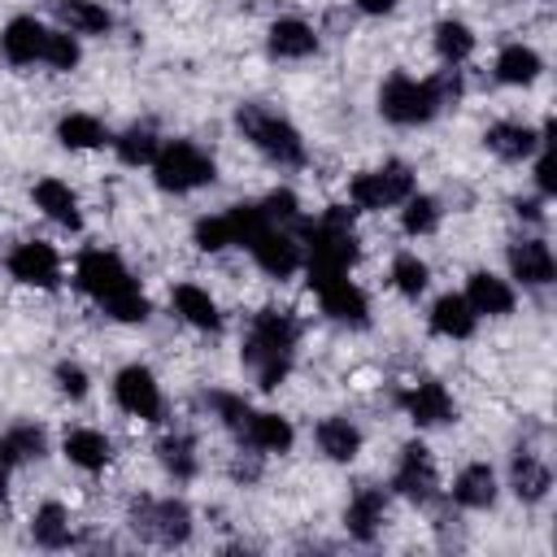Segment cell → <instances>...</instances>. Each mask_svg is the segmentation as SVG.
<instances>
[{
	"label": "cell",
	"instance_id": "14",
	"mask_svg": "<svg viewBox=\"0 0 557 557\" xmlns=\"http://www.w3.org/2000/svg\"><path fill=\"white\" fill-rule=\"evenodd\" d=\"M44 44H48V30L35 22V17H13L0 35V48L13 65H30V61H44Z\"/></svg>",
	"mask_w": 557,
	"mask_h": 557
},
{
	"label": "cell",
	"instance_id": "13",
	"mask_svg": "<svg viewBox=\"0 0 557 557\" xmlns=\"http://www.w3.org/2000/svg\"><path fill=\"white\" fill-rule=\"evenodd\" d=\"M9 270L17 283H30V287H57L61 278V261L48 244H17L9 257Z\"/></svg>",
	"mask_w": 557,
	"mask_h": 557
},
{
	"label": "cell",
	"instance_id": "31",
	"mask_svg": "<svg viewBox=\"0 0 557 557\" xmlns=\"http://www.w3.org/2000/svg\"><path fill=\"white\" fill-rule=\"evenodd\" d=\"M30 457H44V431L39 426H17L0 440V461L4 466H17V461H30Z\"/></svg>",
	"mask_w": 557,
	"mask_h": 557
},
{
	"label": "cell",
	"instance_id": "46",
	"mask_svg": "<svg viewBox=\"0 0 557 557\" xmlns=\"http://www.w3.org/2000/svg\"><path fill=\"white\" fill-rule=\"evenodd\" d=\"M0 496H4V461H0Z\"/></svg>",
	"mask_w": 557,
	"mask_h": 557
},
{
	"label": "cell",
	"instance_id": "37",
	"mask_svg": "<svg viewBox=\"0 0 557 557\" xmlns=\"http://www.w3.org/2000/svg\"><path fill=\"white\" fill-rule=\"evenodd\" d=\"M161 466L165 470H174L178 479H191V470H196V457H191V440L187 435H170V440H161Z\"/></svg>",
	"mask_w": 557,
	"mask_h": 557
},
{
	"label": "cell",
	"instance_id": "8",
	"mask_svg": "<svg viewBox=\"0 0 557 557\" xmlns=\"http://www.w3.org/2000/svg\"><path fill=\"white\" fill-rule=\"evenodd\" d=\"M409 191H413V174L400 161H392L383 170H370V174H357L352 187H348L357 209H387V205H400Z\"/></svg>",
	"mask_w": 557,
	"mask_h": 557
},
{
	"label": "cell",
	"instance_id": "4",
	"mask_svg": "<svg viewBox=\"0 0 557 557\" xmlns=\"http://www.w3.org/2000/svg\"><path fill=\"white\" fill-rule=\"evenodd\" d=\"M235 122H239V131H244L270 161H278V165H300V161H305V144H300L296 126L283 122L278 113H270V109H261V104H239Z\"/></svg>",
	"mask_w": 557,
	"mask_h": 557
},
{
	"label": "cell",
	"instance_id": "11",
	"mask_svg": "<svg viewBox=\"0 0 557 557\" xmlns=\"http://www.w3.org/2000/svg\"><path fill=\"white\" fill-rule=\"evenodd\" d=\"M318 296H322V309L335 318V322H352V326H366V296L357 283H348V274H326L313 283Z\"/></svg>",
	"mask_w": 557,
	"mask_h": 557
},
{
	"label": "cell",
	"instance_id": "21",
	"mask_svg": "<svg viewBox=\"0 0 557 557\" xmlns=\"http://www.w3.org/2000/svg\"><path fill=\"white\" fill-rule=\"evenodd\" d=\"M35 205L52 218V222H61V226H78L83 218H78V196L61 183V178H39L35 183Z\"/></svg>",
	"mask_w": 557,
	"mask_h": 557
},
{
	"label": "cell",
	"instance_id": "5",
	"mask_svg": "<svg viewBox=\"0 0 557 557\" xmlns=\"http://www.w3.org/2000/svg\"><path fill=\"white\" fill-rule=\"evenodd\" d=\"M152 170H157V183L165 191H191V187L213 183V161L196 144H187V139L161 144L157 157H152Z\"/></svg>",
	"mask_w": 557,
	"mask_h": 557
},
{
	"label": "cell",
	"instance_id": "32",
	"mask_svg": "<svg viewBox=\"0 0 557 557\" xmlns=\"http://www.w3.org/2000/svg\"><path fill=\"white\" fill-rule=\"evenodd\" d=\"M57 135H61L65 148H96V144H104V126H100L96 117H87V113H70V117H61Z\"/></svg>",
	"mask_w": 557,
	"mask_h": 557
},
{
	"label": "cell",
	"instance_id": "17",
	"mask_svg": "<svg viewBox=\"0 0 557 557\" xmlns=\"http://www.w3.org/2000/svg\"><path fill=\"white\" fill-rule=\"evenodd\" d=\"M474 322H479V313L470 309L466 296H440V300L431 305V331H435V335L466 339V335H474Z\"/></svg>",
	"mask_w": 557,
	"mask_h": 557
},
{
	"label": "cell",
	"instance_id": "3",
	"mask_svg": "<svg viewBox=\"0 0 557 557\" xmlns=\"http://www.w3.org/2000/svg\"><path fill=\"white\" fill-rule=\"evenodd\" d=\"M357 261V235H352V209L335 205L318 226H309V283L326 274H348Z\"/></svg>",
	"mask_w": 557,
	"mask_h": 557
},
{
	"label": "cell",
	"instance_id": "40",
	"mask_svg": "<svg viewBox=\"0 0 557 557\" xmlns=\"http://www.w3.org/2000/svg\"><path fill=\"white\" fill-rule=\"evenodd\" d=\"M196 244H200L205 252H218V248H226V244H231V226H226V213H222V218H200V222H196Z\"/></svg>",
	"mask_w": 557,
	"mask_h": 557
},
{
	"label": "cell",
	"instance_id": "16",
	"mask_svg": "<svg viewBox=\"0 0 557 557\" xmlns=\"http://www.w3.org/2000/svg\"><path fill=\"white\" fill-rule=\"evenodd\" d=\"M239 435L248 440V448H261V453H287L292 448V426L287 418L278 413H252L239 422Z\"/></svg>",
	"mask_w": 557,
	"mask_h": 557
},
{
	"label": "cell",
	"instance_id": "35",
	"mask_svg": "<svg viewBox=\"0 0 557 557\" xmlns=\"http://www.w3.org/2000/svg\"><path fill=\"white\" fill-rule=\"evenodd\" d=\"M435 48H440V57L444 61H466L470 57V48H474V35H470V26H461V22H440L435 26Z\"/></svg>",
	"mask_w": 557,
	"mask_h": 557
},
{
	"label": "cell",
	"instance_id": "23",
	"mask_svg": "<svg viewBox=\"0 0 557 557\" xmlns=\"http://www.w3.org/2000/svg\"><path fill=\"white\" fill-rule=\"evenodd\" d=\"M487 148H492L496 157L518 161V157H531V152L540 148V135H535L531 126H522V122H496V126L487 131Z\"/></svg>",
	"mask_w": 557,
	"mask_h": 557
},
{
	"label": "cell",
	"instance_id": "24",
	"mask_svg": "<svg viewBox=\"0 0 557 557\" xmlns=\"http://www.w3.org/2000/svg\"><path fill=\"white\" fill-rule=\"evenodd\" d=\"M318 448L331 457V461H352L357 448H361V431L348 422V418H326L318 426Z\"/></svg>",
	"mask_w": 557,
	"mask_h": 557
},
{
	"label": "cell",
	"instance_id": "1",
	"mask_svg": "<svg viewBox=\"0 0 557 557\" xmlns=\"http://www.w3.org/2000/svg\"><path fill=\"white\" fill-rule=\"evenodd\" d=\"M78 287H83L104 313H113L117 322H144V318H148V300H144L139 283H135L131 270H126L113 252H104V248H91V252L78 257Z\"/></svg>",
	"mask_w": 557,
	"mask_h": 557
},
{
	"label": "cell",
	"instance_id": "30",
	"mask_svg": "<svg viewBox=\"0 0 557 557\" xmlns=\"http://www.w3.org/2000/svg\"><path fill=\"white\" fill-rule=\"evenodd\" d=\"M540 74V57L522 44H509L500 57H496V78L500 83H531Z\"/></svg>",
	"mask_w": 557,
	"mask_h": 557
},
{
	"label": "cell",
	"instance_id": "10",
	"mask_svg": "<svg viewBox=\"0 0 557 557\" xmlns=\"http://www.w3.org/2000/svg\"><path fill=\"white\" fill-rule=\"evenodd\" d=\"M113 396L126 413L135 418H157L161 413V392H157V379L144 370V366H126L113 383Z\"/></svg>",
	"mask_w": 557,
	"mask_h": 557
},
{
	"label": "cell",
	"instance_id": "25",
	"mask_svg": "<svg viewBox=\"0 0 557 557\" xmlns=\"http://www.w3.org/2000/svg\"><path fill=\"white\" fill-rule=\"evenodd\" d=\"M313 48H318V35H313L305 22L283 17V22L270 26V52H274V57H309Z\"/></svg>",
	"mask_w": 557,
	"mask_h": 557
},
{
	"label": "cell",
	"instance_id": "45",
	"mask_svg": "<svg viewBox=\"0 0 557 557\" xmlns=\"http://www.w3.org/2000/svg\"><path fill=\"white\" fill-rule=\"evenodd\" d=\"M518 213H522V218H540V200H522Z\"/></svg>",
	"mask_w": 557,
	"mask_h": 557
},
{
	"label": "cell",
	"instance_id": "6",
	"mask_svg": "<svg viewBox=\"0 0 557 557\" xmlns=\"http://www.w3.org/2000/svg\"><path fill=\"white\" fill-rule=\"evenodd\" d=\"M379 109H383V117H392V122H400V126H413V122H426V117L440 109V96H435L431 78L418 83V78L396 74V78L383 83V91H379Z\"/></svg>",
	"mask_w": 557,
	"mask_h": 557
},
{
	"label": "cell",
	"instance_id": "27",
	"mask_svg": "<svg viewBox=\"0 0 557 557\" xmlns=\"http://www.w3.org/2000/svg\"><path fill=\"white\" fill-rule=\"evenodd\" d=\"M65 457L74 461V466H83V470H100L109 457H113V448H109V440L100 435V431H70L65 435Z\"/></svg>",
	"mask_w": 557,
	"mask_h": 557
},
{
	"label": "cell",
	"instance_id": "26",
	"mask_svg": "<svg viewBox=\"0 0 557 557\" xmlns=\"http://www.w3.org/2000/svg\"><path fill=\"white\" fill-rule=\"evenodd\" d=\"M174 309H178L191 326H200V331H218V326H222V313H218V305L209 300V292H200V287H191V283L174 287Z\"/></svg>",
	"mask_w": 557,
	"mask_h": 557
},
{
	"label": "cell",
	"instance_id": "28",
	"mask_svg": "<svg viewBox=\"0 0 557 557\" xmlns=\"http://www.w3.org/2000/svg\"><path fill=\"white\" fill-rule=\"evenodd\" d=\"M57 13L70 26V35H100V30H109V13L96 0H61Z\"/></svg>",
	"mask_w": 557,
	"mask_h": 557
},
{
	"label": "cell",
	"instance_id": "9",
	"mask_svg": "<svg viewBox=\"0 0 557 557\" xmlns=\"http://www.w3.org/2000/svg\"><path fill=\"white\" fill-rule=\"evenodd\" d=\"M252 257H257V265L265 270V274H274V278H287L296 265H300V244H296V235H287L283 226H265L252 244Z\"/></svg>",
	"mask_w": 557,
	"mask_h": 557
},
{
	"label": "cell",
	"instance_id": "42",
	"mask_svg": "<svg viewBox=\"0 0 557 557\" xmlns=\"http://www.w3.org/2000/svg\"><path fill=\"white\" fill-rule=\"evenodd\" d=\"M57 387H61L65 396H83V392H87V374L65 361V366H57Z\"/></svg>",
	"mask_w": 557,
	"mask_h": 557
},
{
	"label": "cell",
	"instance_id": "2",
	"mask_svg": "<svg viewBox=\"0 0 557 557\" xmlns=\"http://www.w3.org/2000/svg\"><path fill=\"white\" fill-rule=\"evenodd\" d=\"M292 344H296V322L287 313H257L252 322V335L244 344V361L257 370V383L261 387H278L292 370Z\"/></svg>",
	"mask_w": 557,
	"mask_h": 557
},
{
	"label": "cell",
	"instance_id": "29",
	"mask_svg": "<svg viewBox=\"0 0 557 557\" xmlns=\"http://www.w3.org/2000/svg\"><path fill=\"white\" fill-rule=\"evenodd\" d=\"M548 466L540 461V457H531V453H518L513 457V492L522 496V500H540L544 492H548Z\"/></svg>",
	"mask_w": 557,
	"mask_h": 557
},
{
	"label": "cell",
	"instance_id": "15",
	"mask_svg": "<svg viewBox=\"0 0 557 557\" xmlns=\"http://www.w3.org/2000/svg\"><path fill=\"white\" fill-rule=\"evenodd\" d=\"M509 270L527 287H544V283H553V270L557 265H553V252H548L544 239H522V244L509 248Z\"/></svg>",
	"mask_w": 557,
	"mask_h": 557
},
{
	"label": "cell",
	"instance_id": "18",
	"mask_svg": "<svg viewBox=\"0 0 557 557\" xmlns=\"http://www.w3.org/2000/svg\"><path fill=\"white\" fill-rule=\"evenodd\" d=\"M405 409L418 426H440L453 418V396L444 392V383H418L409 396H405Z\"/></svg>",
	"mask_w": 557,
	"mask_h": 557
},
{
	"label": "cell",
	"instance_id": "41",
	"mask_svg": "<svg viewBox=\"0 0 557 557\" xmlns=\"http://www.w3.org/2000/svg\"><path fill=\"white\" fill-rule=\"evenodd\" d=\"M261 213H265L274 226L296 222V196H292V191H270V196L261 200Z\"/></svg>",
	"mask_w": 557,
	"mask_h": 557
},
{
	"label": "cell",
	"instance_id": "22",
	"mask_svg": "<svg viewBox=\"0 0 557 557\" xmlns=\"http://www.w3.org/2000/svg\"><path fill=\"white\" fill-rule=\"evenodd\" d=\"M383 509H387L383 492H379V487H361V492L348 500L344 522H348V531H352L357 540H374V531H379V522H383Z\"/></svg>",
	"mask_w": 557,
	"mask_h": 557
},
{
	"label": "cell",
	"instance_id": "7",
	"mask_svg": "<svg viewBox=\"0 0 557 557\" xmlns=\"http://www.w3.org/2000/svg\"><path fill=\"white\" fill-rule=\"evenodd\" d=\"M131 527L144 535V540H157V544H183L191 535V513L183 500H139L131 509Z\"/></svg>",
	"mask_w": 557,
	"mask_h": 557
},
{
	"label": "cell",
	"instance_id": "33",
	"mask_svg": "<svg viewBox=\"0 0 557 557\" xmlns=\"http://www.w3.org/2000/svg\"><path fill=\"white\" fill-rule=\"evenodd\" d=\"M157 135L148 131V126H131V131H122L117 135V157L126 161V165H152V157H157Z\"/></svg>",
	"mask_w": 557,
	"mask_h": 557
},
{
	"label": "cell",
	"instance_id": "43",
	"mask_svg": "<svg viewBox=\"0 0 557 557\" xmlns=\"http://www.w3.org/2000/svg\"><path fill=\"white\" fill-rule=\"evenodd\" d=\"M535 178H540V187H544V191H553V187H557V178H553V161H548V157H540Z\"/></svg>",
	"mask_w": 557,
	"mask_h": 557
},
{
	"label": "cell",
	"instance_id": "12",
	"mask_svg": "<svg viewBox=\"0 0 557 557\" xmlns=\"http://www.w3.org/2000/svg\"><path fill=\"white\" fill-rule=\"evenodd\" d=\"M392 487L405 492L409 500H431L435 496V466H431V453L422 444H405L400 448V466H396Z\"/></svg>",
	"mask_w": 557,
	"mask_h": 557
},
{
	"label": "cell",
	"instance_id": "38",
	"mask_svg": "<svg viewBox=\"0 0 557 557\" xmlns=\"http://www.w3.org/2000/svg\"><path fill=\"white\" fill-rule=\"evenodd\" d=\"M392 278H396V287H400L405 296H418L431 274H426V265H422L413 252H400V257L392 261Z\"/></svg>",
	"mask_w": 557,
	"mask_h": 557
},
{
	"label": "cell",
	"instance_id": "34",
	"mask_svg": "<svg viewBox=\"0 0 557 557\" xmlns=\"http://www.w3.org/2000/svg\"><path fill=\"white\" fill-rule=\"evenodd\" d=\"M30 531H35V544H44V548L70 544V522H65V509H61V505H44V509L35 513Z\"/></svg>",
	"mask_w": 557,
	"mask_h": 557
},
{
	"label": "cell",
	"instance_id": "44",
	"mask_svg": "<svg viewBox=\"0 0 557 557\" xmlns=\"http://www.w3.org/2000/svg\"><path fill=\"white\" fill-rule=\"evenodd\" d=\"M357 9H361V13H392L396 0H357Z\"/></svg>",
	"mask_w": 557,
	"mask_h": 557
},
{
	"label": "cell",
	"instance_id": "36",
	"mask_svg": "<svg viewBox=\"0 0 557 557\" xmlns=\"http://www.w3.org/2000/svg\"><path fill=\"white\" fill-rule=\"evenodd\" d=\"M435 222H440V205L431 200V196H405V231L409 235H426V231H435Z\"/></svg>",
	"mask_w": 557,
	"mask_h": 557
},
{
	"label": "cell",
	"instance_id": "39",
	"mask_svg": "<svg viewBox=\"0 0 557 557\" xmlns=\"http://www.w3.org/2000/svg\"><path fill=\"white\" fill-rule=\"evenodd\" d=\"M44 61H48L52 70H74V65H78V44H74V35H65V30H48Z\"/></svg>",
	"mask_w": 557,
	"mask_h": 557
},
{
	"label": "cell",
	"instance_id": "20",
	"mask_svg": "<svg viewBox=\"0 0 557 557\" xmlns=\"http://www.w3.org/2000/svg\"><path fill=\"white\" fill-rule=\"evenodd\" d=\"M453 500L457 505H466V509H487L492 500H496V474H492V466H466L461 474H457V483H453Z\"/></svg>",
	"mask_w": 557,
	"mask_h": 557
},
{
	"label": "cell",
	"instance_id": "19",
	"mask_svg": "<svg viewBox=\"0 0 557 557\" xmlns=\"http://www.w3.org/2000/svg\"><path fill=\"white\" fill-rule=\"evenodd\" d=\"M466 300H470V309L474 313H509L513 309V292H509V283L505 278H496V274H470V283H466Z\"/></svg>",
	"mask_w": 557,
	"mask_h": 557
}]
</instances>
